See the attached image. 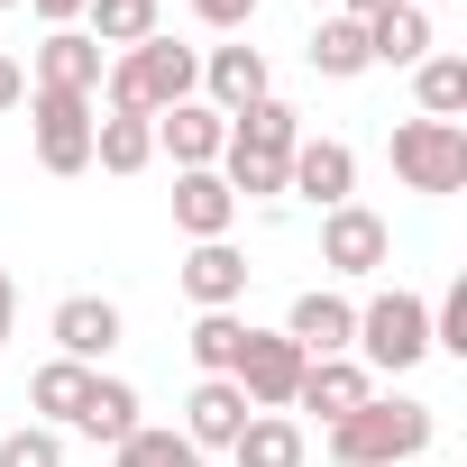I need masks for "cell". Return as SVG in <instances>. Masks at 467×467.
Masks as SVG:
<instances>
[{
  "instance_id": "cell-1",
  "label": "cell",
  "mask_w": 467,
  "mask_h": 467,
  "mask_svg": "<svg viewBox=\"0 0 467 467\" xmlns=\"http://www.w3.org/2000/svg\"><path fill=\"white\" fill-rule=\"evenodd\" d=\"M192 92H202V56L174 47L165 28H156L147 47L110 56V74H101V101H110L119 119H156V110H174V101H192Z\"/></svg>"
},
{
  "instance_id": "cell-2",
  "label": "cell",
  "mask_w": 467,
  "mask_h": 467,
  "mask_svg": "<svg viewBox=\"0 0 467 467\" xmlns=\"http://www.w3.org/2000/svg\"><path fill=\"white\" fill-rule=\"evenodd\" d=\"M431 403H412V394H367L348 421H330V458L339 467H412L421 449H431Z\"/></svg>"
},
{
  "instance_id": "cell-3",
  "label": "cell",
  "mask_w": 467,
  "mask_h": 467,
  "mask_svg": "<svg viewBox=\"0 0 467 467\" xmlns=\"http://www.w3.org/2000/svg\"><path fill=\"white\" fill-rule=\"evenodd\" d=\"M358 367H376V376H412L421 358H431V303L421 294H376V303H358Z\"/></svg>"
},
{
  "instance_id": "cell-4",
  "label": "cell",
  "mask_w": 467,
  "mask_h": 467,
  "mask_svg": "<svg viewBox=\"0 0 467 467\" xmlns=\"http://www.w3.org/2000/svg\"><path fill=\"white\" fill-rule=\"evenodd\" d=\"M394 174H403V192H458L467 183V129L458 119H403L394 129Z\"/></svg>"
},
{
  "instance_id": "cell-5",
  "label": "cell",
  "mask_w": 467,
  "mask_h": 467,
  "mask_svg": "<svg viewBox=\"0 0 467 467\" xmlns=\"http://www.w3.org/2000/svg\"><path fill=\"white\" fill-rule=\"evenodd\" d=\"M303 367H312V358H303L285 330H248V348H239V367H229V385L248 394V412H294Z\"/></svg>"
},
{
  "instance_id": "cell-6",
  "label": "cell",
  "mask_w": 467,
  "mask_h": 467,
  "mask_svg": "<svg viewBox=\"0 0 467 467\" xmlns=\"http://www.w3.org/2000/svg\"><path fill=\"white\" fill-rule=\"evenodd\" d=\"M19 110H28V129H37V165H47V174H92V101H74V92H28Z\"/></svg>"
},
{
  "instance_id": "cell-7",
  "label": "cell",
  "mask_w": 467,
  "mask_h": 467,
  "mask_svg": "<svg viewBox=\"0 0 467 467\" xmlns=\"http://www.w3.org/2000/svg\"><path fill=\"white\" fill-rule=\"evenodd\" d=\"M385 257H394V229H385L367 202L321 211V266H330V275H376Z\"/></svg>"
},
{
  "instance_id": "cell-8",
  "label": "cell",
  "mask_w": 467,
  "mask_h": 467,
  "mask_svg": "<svg viewBox=\"0 0 467 467\" xmlns=\"http://www.w3.org/2000/svg\"><path fill=\"white\" fill-rule=\"evenodd\" d=\"M101 74H110V56H101L83 28H47V37H37V65H28V92H74V101H92Z\"/></svg>"
},
{
  "instance_id": "cell-9",
  "label": "cell",
  "mask_w": 467,
  "mask_h": 467,
  "mask_svg": "<svg viewBox=\"0 0 467 467\" xmlns=\"http://www.w3.org/2000/svg\"><path fill=\"white\" fill-rule=\"evenodd\" d=\"M285 192H303V202H321V211L358 202V147H348V138H303V147L285 156Z\"/></svg>"
},
{
  "instance_id": "cell-10",
  "label": "cell",
  "mask_w": 467,
  "mask_h": 467,
  "mask_svg": "<svg viewBox=\"0 0 467 467\" xmlns=\"http://www.w3.org/2000/svg\"><path fill=\"white\" fill-rule=\"evenodd\" d=\"M47 330H56V358H74V367H101V358L119 348V303H110V294H65Z\"/></svg>"
},
{
  "instance_id": "cell-11",
  "label": "cell",
  "mask_w": 467,
  "mask_h": 467,
  "mask_svg": "<svg viewBox=\"0 0 467 467\" xmlns=\"http://www.w3.org/2000/svg\"><path fill=\"white\" fill-rule=\"evenodd\" d=\"M156 147L174 156V174H202V165H220L229 119H220L211 101H174V110H156Z\"/></svg>"
},
{
  "instance_id": "cell-12",
  "label": "cell",
  "mask_w": 467,
  "mask_h": 467,
  "mask_svg": "<svg viewBox=\"0 0 467 467\" xmlns=\"http://www.w3.org/2000/svg\"><path fill=\"white\" fill-rule=\"evenodd\" d=\"M285 339L303 348V358H348V339H358V303L348 294H294V312H285Z\"/></svg>"
},
{
  "instance_id": "cell-13",
  "label": "cell",
  "mask_w": 467,
  "mask_h": 467,
  "mask_svg": "<svg viewBox=\"0 0 467 467\" xmlns=\"http://www.w3.org/2000/svg\"><path fill=\"white\" fill-rule=\"evenodd\" d=\"M183 294H192V312H239L248 303V257L229 248V239H202L183 257Z\"/></svg>"
},
{
  "instance_id": "cell-14",
  "label": "cell",
  "mask_w": 467,
  "mask_h": 467,
  "mask_svg": "<svg viewBox=\"0 0 467 467\" xmlns=\"http://www.w3.org/2000/svg\"><path fill=\"white\" fill-rule=\"evenodd\" d=\"M202 92H211L220 119H239V110L266 101L275 83H266V56H257V47H211V56H202Z\"/></svg>"
},
{
  "instance_id": "cell-15",
  "label": "cell",
  "mask_w": 467,
  "mask_h": 467,
  "mask_svg": "<svg viewBox=\"0 0 467 467\" xmlns=\"http://www.w3.org/2000/svg\"><path fill=\"white\" fill-rule=\"evenodd\" d=\"M239 431H248V394L229 385V376H202V385H192V403H183V440L211 458V449H229Z\"/></svg>"
},
{
  "instance_id": "cell-16",
  "label": "cell",
  "mask_w": 467,
  "mask_h": 467,
  "mask_svg": "<svg viewBox=\"0 0 467 467\" xmlns=\"http://www.w3.org/2000/svg\"><path fill=\"white\" fill-rule=\"evenodd\" d=\"M367 394H376V376H367L358 358H312V367H303V385H294V403H303V412H321V421H348Z\"/></svg>"
},
{
  "instance_id": "cell-17",
  "label": "cell",
  "mask_w": 467,
  "mask_h": 467,
  "mask_svg": "<svg viewBox=\"0 0 467 467\" xmlns=\"http://www.w3.org/2000/svg\"><path fill=\"white\" fill-rule=\"evenodd\" d=\"M229 220H239V192H229L211 165L202 174H174V229L202 248V239H229Z\"/></svg>"
},
{
  "instance_id": "cell-18",
  "label": "cell",
  "mask_w": 467,
  "mask_h": 467,
  "mask_svg": "<svg viewBox=\"0 0 467 467\" xmlns=\"http://www.w3.org/2000/svg\"><path fill=\"white\" fill-rule=\"evenodd\" d=\"M358 28H367V65H403L412 74L431 56V10H412V0H385V10L358 19Z\"/></svg>"
},
{
  "instance_id": "cell-19",
  "label": "cell",
  "mask_w": 467,
  "mask_h": 467,
  "mask_svg": "<svg viewBox=\"0 0 467 467\" xmlns=\"http://www.w3.org/2000/svg\"><path fill=\"white\" fill-rule=\"evenodd\" d=\"M229 458H239V467H303V458H312V440H303V421H294V412H248V431L229 440Z\"/></svg>"
},
{
  "instance_id": "cell-20",
  "label": "cell",
  "mask_w": 467,
  "mask_h": 467,
  "mask_svg": "<svg viewBox=\"0 0 467 467\" xmlns=\"http://www.w3.org/2000/svg\"><path fill=\"white\" fill-rule=\"evenodd\" d=\"M65 431H83V440L119 449V440L138 431V385H119V376H92V394H83V412H74Z\"/></svg>"
},
{
  "instance_id": "cell-21",
  "label": "cell",
  "mask_w": 467,
  "mask_h": 467,
  "mask_svg": "<svg viewBox=\"0 0 467 467\" xmlns=\"http://www.w3.org/2000/svg\"><path fill=\"white\" fill-rule=\"evenodd\" d=\"M83 19H92L83 37H92L101 56H129V47H147V37H156V19H165V0H92Z\"/></svg>"
},
{
  "instance_id": "cell-22",
  "label": "cell",
  "mask_w": 467,
  "mask_h": 467,
  "mask_svg": "<svg viewBox=\"0 0 467 467\" xmlns=\"http://www.w3.org/2000/svg\"><path fill=\"white\" fill-rule=\"evenodd\" d=\"M229 147H257V156H294V147H303V110L266 92V101H248L239 119H229Z\"/></svg>"
},
{
  "instance_id": "cell-23",
  "label": "cell",
  "mask_w": 467,
  "mask_h": 467,
  "mask_svg": "<svg viewBox=\"0 0 467 467\" xmlns=\"http://www.w3.org/2000/svg\"><path fill=\"white\" fill-rule=\"evenodd\" d=\"M92 165L101 174H147L156 165V119H92Z\"/></svg>"
},
{
  "instance_id": "cell-24",
  "label": "cell",
  "mask_w": 467,
  "mask_h": 467,
  "mask_svg": "<svg viewBox=\"0 0 467 467\" xmlns=\"http://www.w3.org/2000/svg\"><path fill=\"white\" fill-rule=\"evenodd\" d=\"M303 56H312L321 83H358V74H367V28H358V19H321Z\"/></svg>"
},
{
  "instance_id": "cell-25",
  "label": "cell",
  "mask_w": 467,
  "mask_h": 467,
  "mask_svg": "<svg viewBox=\"0 0 467 467\" xmlns=\"http://www.w3.org/2000/svg\"><path fill=\"white\" fill-rule=\"evenodd\" d=\"M83 394H92V367H74V358H47V367L28 376V403L47 412V431H56V421H74V412H83Z\"/></svg>"
},
{
  "instance_id": "cell-26",
  "label": "cell",
  "mask_w": 467,
  "mask_h": 467,
  "mask_svg": "<svg viewBox=\"0 0 467 467\" xmlns=\"http://www.w3.org/2000/svg\"><path fill=\"white\" fill-rule=\"evenodd\" d=\"M412 92H421V119H458L467 110V56H421Z\"/></svg>"
},
{
  "instance_id": "cell-27",
  "label": "cell",
  "mask_w": 467,
  "mask_h": 467,
  "mask_svg": "<svg viewBox=\"0 0 467 467\" xmlns=\"http://www.w3.org/2000/svg\"><path fill=\"white\" fill-rule=\"evenodd\" d=\"M183 348H192L202 376H229V367H239V348H248V321H239V312H202Z\"/></svg>"
},
{
  "instance_id": "cell-28",
  "label": "cell",
  "mask_w": 467,
  "mask_h": 467,
  "mask_svg": "<svg viewBox=\"0 0 467 467\" xmlns=\"http://www.w3.org/2000/svg\"><path fill=\"white\" fill-rule=\"evenodd\" d=\"M110 458H119V467H202V449H192L183 431H147V421H138Z\"/></svg>"
},
{
  "instance_id": "cell-29",
  "label": "cell",
  "mask_w": 467,
  "mask_h": 467,
  "mask_svg": "<svg viewBox=\"0 0 467 467\" xmlns=\"http://www.w3.org/2000/svg\"><path fill=\"white\" fill-rule=\"evenodd\" d=\"M0 467H65V431H47V421L10 431V440H0Z\"/></svg>"
},
{
  "instance_id": "cell-30",
  "label": "cell",
  "mask_w": 467,
  "mask_h": 467,
  "mask_svg": "<svg viewBox=\"0 0 467 467\" xmlns=\"http://www.w3.org/2000/svg\"><path fill=\"white\" fill-rule=\"evenodd\" d=\"M431 348H449V358H467V275L431 303Z\"/></svg>"
},
{
  "instance_id": "cell-31",
  "label": "cell",
  "mask_w": 467,
  "mask_h": 467,
  "mask_svg": "<svg viewBox=\"0 0 467 467\" xmlns=\"http://www.w3.org/2000/svg\"><path fill=\"white\" fill-rule=\"evenodd\" d=\"M192 19L229 37V28H248V19H257V0H192Z\"/></svg>"
},
{
  "instance_id": "cell-32",
  "label": "cell",
  "mask_w": 467,
  "mask_h": 467,
  "mask_svg": "<svg viewBox=\"0 0 467 467\" xmlns=\"http://www.w3.org/2000/svg\"><path fill=\"white\" fill-rule=\"evenodd\" d=\"M28 10H37V19H47V28H74V19H83V10H92V0H28Z\"/></svg>"
},
{
  "instance_id": "cell-33",
  "label": "cell",
  "mask_w": 467,
  "mask_h": 467,
  "mask_svg": "<svg viewBox=\"0 0 467 467\" xmlns=\"http://www.w3.org/2000/svg\"><path fill=\"white\" fill-rule=\"evenodd\" d=\"M19 101H28V74H19L10 56H0V110H19Z\"/></svg>"
},
{
  "instance_id": "cell-34",
  "label": "cell",
  "mask_w": 467,
  "mask_h": 467,
  "mask_svg": "<svg viewBox=\"0 0 467 467\" xmlns=\"http://www.w3.org/2000/svg\"><path fill=\"white\" fill-rule=\"evenodd\" d=\"M10 321H19V285H10V266H0V339H10Z\"/></svg>"
},
{
  "instance_id": "cell-35",
  "label": "cell",
  "mask_w": 467,
  "mask_h": 467,
  "mask_svg": "<svg viewBox=\"0 0 467 467\" xmlns=\"http://www.w3.org/2000/svg\"><path fill=\"white\" fill-rule=\"evenodd\" d=\"M385 0H330V19H376Z\"/></svg>"
},
{
  "instance_id": "cell-36",
  "label": "cell",
  "mask_w": 467,
  "mask_h": 467,
  "mask_svg": "<svg viewBox=\"0 0 467 467\" xmlns=\"http://www.w3.org/2000/svg\"><path fill=\"white\" fill-rule=\"evenodd\" d=\"M0 10H19V0H0Z\"/></svg>"
},
{
  "instance_id": "cell-37",
  "label": "cell",
  "mask_w": 467,
  "mask_h": 467,
  "mask_svg": "<svg viewBox=\"0 0 467 467\" xmlns=\"http://www.w3.org/2000/svg\"><path fill=\"white\" fill-rule=\"evenodd\" d=\"M412 10H421V0H412Z\"/></svg>"
}]
</instances>
